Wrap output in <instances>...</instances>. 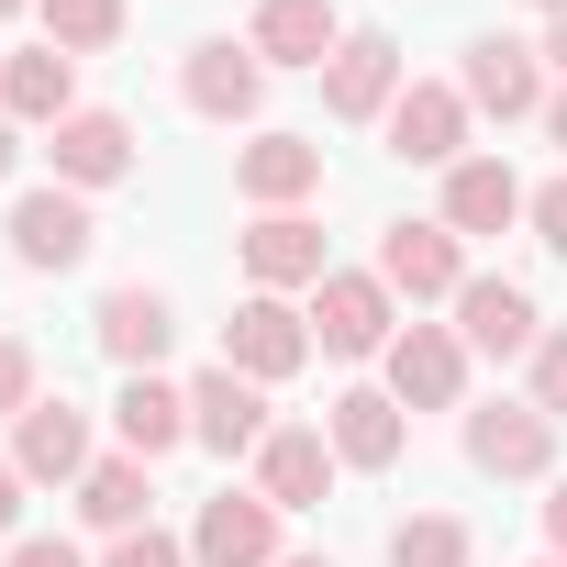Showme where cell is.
I'll return each mask as SVG.
<instances>
[{"mask_svg": "<svg viewBox=\"0 0 567 567\" xmlns=\"http://www.w3.org/2000/svg\"><path fill=\"white\" fill-rule=\"evenodd\" d=\"M456 346H478V357H534L545 334H534V301L512 290V278H467V290H456Z\"/></svg>", "mask_w": 567, "mask_h": 567, "instance_id": "ffe728a7", "label": "cell"}, {"mask_svg": "<svg viewBox=\"0 0 567 567\" xmlns=\"http://www.w3.org/2000/svg\"><path fill=\"white\" fill-rule=\"evenodd\" d=\"M45 156H56V189H112V178L134 167V123H123V112H68Z\"/></svg>", "mask_w": 567, "mask_h": 567, "instance_id": "ac0fdd59", "label": "cell"}, {"mask_svg": "<svg viewBox=\"0 0 567 567\" xmlns=\"http://www.w3.org/2000/svg\"><path fill=\"white\" fill-rule=\"evenodd\" d=\"M245 267H256V290H323V223H301V212H256V234H245Z\"/></svg>", "mask_w": 567, "mask_h": 567, "instance_id": "2e32d148", "label": "cell"}, {"mask_svg": "<svg viewBox=\"0 0 567 567\" xmlns=\"http://www.w3.org/2000/svg\"><path fill=\"white\" fill-rule=\"evenodd\" d=\"M267 68H334L346 23H334V0H256V34H245Z\"/></svg>", "mask_w": 567, "mask_h": 567, "instance_id": "e0dca14e", "label": "cell"}, {"mask_svg": "<svg viewBox=\"0 0 567 567\" xmlns=\"http://www.w3.org/2000/svg\"><path fill=\"white\" fill-rule=\"evenodd\" d=\"M390 567H467V523L456 512H412L390 534Z\"/></svg>", "mask_w": 567, "mask_h": 567, "instance_id": "4316f807", "label": "cell"}, {"mask_svg": "<svg viewBox=\"0 0 567 567\" xmlns=\"http://www.w3.org/2000/svg\"><path fill=\"white\" fill-rule=\"evenodd\" d=\"M534 56H556V68H567V12H556V23H545V45H534Z\"/></svg>", "mask_w": 567, "mask_h": 567, "instance_id": "d590c367", "label": "cell"}, {"mask_svg": "<svg viewBox=\"0 0 567 567\" xmlns=\"http://www.w3.org/2000/svg\"><path fill=\"white\" fill-rule=\"evenodd\" d=\"M12 467H23L34 489L90 478V423H79V401H34V412L12 423Z\"/></svg>", "mask_w": 567, "mask_h": 567, "instance_id": "d6986e66", "label": "cell"}, {"mask_svg": "<svg viewBox=\"0 0 567 567\" xmlns=\"http://www.w3.org/2000/svg\"><path fill=\"white\" fill-rule=\"evenodd\" d=\"M112 567H200V556H189L178 534H156V523H145V534H112Z\"/></svg>", "mask_w": 567, "mask_h": 567, "instance_id": "f546056e", "label": "cell"}, {"mask_svg": "<svg viewBox=\"0 0 567 567\" xmlns=\"http://www.w3.org/2000/svg\"><path fill=\"white\" fill-rule=\"evenodd\" d=\"M545 534H556V556H567V478H556V501H545Z\"/></svg>", "mask_w": 567, "mask_h": 567, "instance_id": "836d02e7", "label": "cell"}, {"mask_svg": "<svg viewBox=\"0 0 567 567\" xmlns=\"http://www.w3.org/2000/svg\"><path fill=\"white\" fill-rule=\"evenodd\" d=\"M23 412H34V346L0 334V423H23Z\"/></svg>", "mask_w": 567, "mask_h": 567, "instance_id": "83f0119b", "label": "cell"}, {"mask_svg": "<svg viewBox=\"0 0 567 567\" xmlns=\"http://www.w3.org/2000/svg\"><path fill=\"white\" fill-rule=\"evenodd\" d=\"M189 434H200L212 456L267 445V390H256L245 368H200V379H189Z\"/></svg>", "mask_w": 567, "mask_h": 567, "instance_id": "7c38bea8", "label": "cell"}, {"mask_svg": "<svg viewBox=\"0 0 567 567\" xmlns=\"http://www.w3.org/2000/svg\"><path fill=\"white\" fill-rule=\"evenodd\" d=\"M534 412H545V423H567V334H545V346H534Z\"/></svg>", "mask_w": 567, "mask_h": 567, "instance_id": "f1b7e54d", "label": "cell"}, {"mask_svg": "<svg viewBox=\"0 0 567 567\" xmlns=\"http://www.w3.org/2000/svg\"><path fill=\"white\" fill-rule=\"evenodd\" d=\"M467 456L489 478H545L556 467V423L534 401H489V412H467Z\"/></svg>", "mask_w": 567, "mask_h": 567, "instance_id": "4fadbf2b", "label": "cell"}, {"mask_svg": "<svg viewBox=\"0 0 567 567\" xmlns=\"http://www.w3.org/2000/svg\"><path fill=\"white\" fill-rule=\"evenodd\" d=\"M501 223H523V178L501 156H456L445 167V234H501Z\"/></svg>", "mask_w": 567, "mask_h": 567, "instance_id": "44dd1931", "label": "cell"}, {"mask_svg": "<svg viewBox=\"0 0 567 567\" xmlns=\"http://www.w3.org/2000/svg\"><path fill=\"white\" fill-rule=\"evenodd\" d=\"M23 489H34V478H23L12 456H0V534H12V523H23Z\"/></svg>", "mask_w": 567, "mask_h": 567, "instance_id": "d6a6232c", "label": "cell"}, {"mask_svg": "<svg viewBox=\"0 0 567 567\" xmlns=\"http://www.w3.org/2000/svg\"><path fill=\"white\" fill-rule=\"evenodd\" d=\"M0 112H12V123H68L79 112V56H56V45L0 56Z\"/></svg>", "mask_w": 567, "mask_h": 567, "instance_id": "7402d4cb", "label": "cell"}, {"mask_svg": "<svg viewBox=\"0 0 567 567\" xmlns=\"http://www.w3.org/2000/svg\"><path fill=\"white\" fill-rule=\"evenodd\" d=\"M189 556H200V567H278V501H267V489H223V501H200Z\"/></svg>", "mask_w": 567, "mask_h": 567, "instance_id": "7a4b0ae2", "label": "cell"}, {"mask_svg": "<svg viewBox=\"0 0 567 567\" xmlns=\"http://www.w3.org/2000/svg\"><path fill=\"white\" fill-rule=\"evenodd\" d=\"M390 156H412V167H456V156H467V90L412 79V90L390 101Z\"/></svg>", "mask_w": 567, "mask_h": 567, "instance_id": "ba28073f", "label": "cell"}, {"mask_svg": "<svg viewBox=\"0 0 567 567\" xmlns=\"http://www.w3.org/2000/svg\"><path fill=\"white\" fill-rule=\"evenodd\" d=\"M379 278H390V301H456L467 290V256L445 223H390L379 234Z\"/></svg>", "mask_w": 567, "mask_h": 567, "instance_id": "3957f363", "label": "cell"}, {"mask_svg": "<svg viewBox=\"0 0 567 567\" xmlns=\"http://www.w3.org/2000/svg\"><path fill=\"white\" fill-rule=\"evenodd\" d=\"M323 434H334V456H346V467H401V434H412V423H401V401H390V390H346Z\"/></svg>", "mask_w": 567, "mask_h": 567, "instance_id": "cb8c5ba5", "label": "cell"}, {"mask_svg": "<svg viewBox=\"0 0 567 567\" xmlns=\"http://www.w3.org/2000/svg\"><path fill=\"white\" fill-rule=\"evenodd\" d=\"M34 12H45V45H56V56L123 45V0H34Z\"/></svg>", "mask_w": 567, "mask_h": 567, "instance_id": "484cf974", "label": "cell"}, {"mask_svg": "<svg viewBox=\"0 0 567 567\" xmlns=\"http://www.w3.org/2000/svg\"><path fill=\"white\" fill-rule=\"evenodd\" d=\"M178 90H189V112H200V123H245V112L267 101V56H256V45H234V34H212V45H189Z\"/></svg>", "mask_w": 567, "mask_h": 567, "instance_id": "52a82bcc", "label": "cell"}, {"mask_svg": "<svg viewBox=\"0 0 567 567\" xmlns=\"http://www.w3.org/2000/svg\"><path fill=\"white\" fill-rule=\"evenodd\" d=\"M90 334H101V357H112L123 379H156V357L178 346V312H167V290H112Z\"/></svg>", "mask_w": 567, "mask_h": 567, "instance_id": "5bb4252c", "label": "cell"}, {"mask_svg": "<svg viewBox=\"0 0 567 567\" xmlns=\"http://www.w3.org/2000/svg\"><path fill=\"white\" fill-rule=\"evenodd\" d=\"M23 167V134H12V112H0V178H12Z\"/></svg>", "mask_w": 567, "mask_h": 567, "instance_id": "e575fe53", "label": "cell"}, {"mask_svg": "<svg viewBox=\"0 0 567 567\" xmlns=\"http://www.w3.org/2000/svg\"><path fill=\"white\" fill-rule=\"evenodd\" d=\"M523 223H534V245H556V256H567V178H545V189L523 200Z\"/></svg>", "mask_w": 567, "mask_h": 567, "instance_id": "4dcf8cb0", "label": "cell"}, {"mask_svg": "<svg viewBox=\"0 0 567 567\" xmlns=\"http://www.w3.org/2000/svg\"><path fill=\"white\" fill-rule=\"evenodd\" d=\"M79 512H90L101 534H145V456H101V467L79 478Z\"/></svg>", "mask_w": 567, "mask_h": 567, "instance_id": "d4e9b609", "label": "cell"}, {"mask_svg": "<svg viewBox=\"0 0 567 567\" xmlns=\"http://www.w3.org/2000/svg\"><path fill=\"white\" fill-rule=\"evenodd\" d=\"M12 567H79V545H56V534H34V545H12Z\"/></svg>", "mask_w": 567, "mask_h": 567, "instance_id": "1f68e13d", "label": "cell"}, {"mask_svg": "<svg viewBox=\"0 0 567 567\" xmlns=\"http://www.w3.org/2000/svg\"><path fill=\"white\" fill-rule=\"evenodd\" d=\"M545 134H556V145H567V90H556V101H545Z\"/></svg>", "mask_w": 567, "mask_h": 567, "instance_id": "8d00e7d4", "label": "cell"}, {"mask_svg": "<svg viewBox=\"0 0 567 567\" xmlns=\"http://www.w3.org/2000/svg\"><path fill=\"white\" fill-rule=\"evenodd\" d=\"M334 434H312V423H267V445H256V489L278 501V512H312L323 489H334Z\"/></svg>", "mask_w": 567, "mask_h": 567, "instance_id": "9c48e42d", "label": "cell"}, {"mask_svg": "<svg viewBox=\"0 0 567 567\" xmlns=\"http://www.w3.org/2000/svg\"><path fill=\"white\" fill-rule=\"evenodd\" d=\"M90 245H101V223H90L79 189H23V200H12V256H23V267H79Z\"/></svg>", "mask_w": 567, "mask_h": 567, "instance_id": "30bf717a", "label": "cell"}, {"mask_svg": "<svg viewBox=\"0 0 567 567\" xmlns=\"http://www.w3.org/2000/svg\"><path fill=\"white\" fill-rule=\"evenodd\" d=\"M456 390H467V346H456L445 323L390 334V401H401V412H445Z\"/></svg>", "mask_w": 567, "mask_h": 567, "instance_id": "8fae6325", "label": "cell"}, {"mask_svg": "<svg viewBox=\"0 0 567 567\" xmlns=\"http://www.w3.org/2000/svg\"><path fill=\"white\" fill-rule=\"evenodd\" d=\"M534 567H567V556H534Z\"/></svg>", "mask_w": 567, "mask_h": 567, "instance_id": "ab89813d", "label": "cell"}, {"mask_svg": "<svg viewBox=\"0 0 567 567\" xmlns=\"http://www.w3.org/2000/svg\"><path fill=\"white\" fill-rule=\"evenodd\" d=\"M234 189H245L256 212H290V200L323 189V145H312V134H256V145L234 156Z\"/></svg>", "mask_w": 567, "mask_h": 567, "instance_id": "9a60e30c", "label": "cell"}, {"mask_svg": "<svg viewBox=\"0 0 567 567\" xmlns=\"http://www.w3.org/2000/svg\"><path fill=\"white\" fill-rule=\"evenodd\" d=\"M112 423H123V456H167V445H189V390H167V379H123V401H112Z\"/></svg>", "mask_w": 567, "mask_h": 567, "instance_id": "603a6c76", "label": "cell"}, {"mask_svg": "<svg viewBox=\"0 0 567 567\" xmlns=\"http://www.w3.org/2000/svg\"><path fill=\"white\" fill-rule=\"evenodd\" d=\"M301 357H312V323H301L290 301H278V290H256V301L223 323V368H245L256 390H267V379H290Z\"/></svg>", "mask_w": 567, "mask_h": 567, "instance_id": "277c9868", "label": "cell"}, {"mask_svg": "<svg viewBox=\"0 0 567 567\" xmlns=\"http://www.w3.org/2000/svg\"><path fill=\"white\" fill-rule=\"evenodd\" d=\"M456 90H467V112H489V123H523V112H545V56H534V45H512V34H478Z\"/></svg>", "mask_w": 567, "mask_h": 567, "instance_id": "8992f818", "label": "cell"}, {"mask_svg": "<svg viewBox=\"0 0 567 567\" xmlns=\"http://www.w3.org/2000/svg\"><path fill=\"white\" fill-rule=\"evenodd\" d=\"M278 567H334V556H278Z\"/></svg>", "mask_w": 567, "mask_h": 567, "instance_id": "74e56055", "label": "cell"}, {"mask_svg": "<svg viewBox=\"0 0 567 567\" xmlns=\"http://www.w3.org/2000/svg\"><path fill=\"white\" fill-rule=\"evenodd\" d=\"M0 12H23V0H0Z\"/></svg>", "mask_w": 567, "mask_h": 567, "instance_id": "60d3db41", "label": "cell"}, {"mask_svg": "<svg viewBox=\"0 0 567 567\" xmlns=\"http://www.w3.org/2000/svg\"><path fill=\"white\" fill-rule=\"evenodd\" d=\"M534 12H545V23H556V12H567V0H534Z\"/></svg>", "mask_w": 567, "mask_h": 567, "instance_id": "f35d334b", "label": "cell"}, {"mask_svg": "<svg viewBox=\"0 0 567 567\" xmlns=\"http://www.w3.org/2000/svg\"><path fill=\"white\" fill-rule=\"evenodd\" d=\"M312 346L323 357H390V278L334 267L323 290H312Z\"/></svg>", "mask_w": 567, "mask_h": 567, "instance_id": "6da1fadb", "label": "cell"}, {"mask_svg": "<svg viewBox=\"0 0 567 567\" xmlns=\"http://www.w3.org/2000/svg\"><path fill=\"white\" fill-rule=\"evenodd\" d=\"M390 101H401V45L390 34H346L334 68H323V112L334 123H390Z\"/></svg>", "mask_w": 567, "mask_h": 567, "instance_id": "5b68a950", "label": "cell"}]
</instances>
